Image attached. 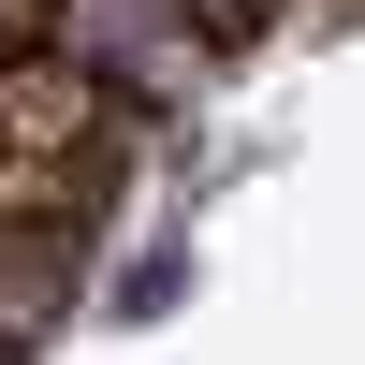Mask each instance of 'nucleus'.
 <instances>
[{
	"instance_id": "nucleus-2",
	"label": "nucleus",
	"mask_w": 365,
	"mask_h": 365,
	"mask_svg": "<svg viewBox=\"0 0 365 365\" xmlns=\"http://www.w3.org/2000/svg\"><path fill=\"white\" fill-rule=\"evenodd\" d=\"M73 278H88V220H0V365L29 336H58Z\"/></svg>"
},
{
	"instance_id": "nucleus-4",
	"label": "nucleus",
	"mask_w": 365,
	"mask_h": 365,
	"mask_svg": "<svg viewBox=\"0 0 365 365\" xmlns=\"http://www.w3.org/2000/svg\"><path fill=\"white\" fill-rule=\"evenodd\" d=\"M0 58H15V29H0Z\"/></svg>"
},
{
	"instance_id": "nucleus-1",
	"label": "nucleus",
	"mask_w": 365,
	"mask_h": 365,
	"mask_svg": "<svg viewBox=\"0 0 365 365\" xmlns=\"http://www.w3.org/2000/svg\"><path fill=\"white\" fill-rule=\"evenodd\" d=\"M117 146V88L73 73L58 44L0 58V220H88V175Z\"/></svg>"
},
{
	"instance_id": "nucleus-5",
	"label": "nucleus",
	"mask_w": 365,
	"mask_h": 365,
	"mask_svg": "<svg viewBox=\"0 0 365 365\" xmlns=\"http://www.w3.org/2000/svg\"><path fill=\"white\" fill-rule=\"evenodd\" d=\"M322 15H351V0H322Z\"/></svg>"
},
{
	"instance_id": "nucleus-3",
	"label": "nucleus",
	"mask_w": 365,
	"mask_h": 365,
	"mask_svg": "<svg viewBox=\"0 0 365 365\" xmlns=\"http://www.w3.org/2000/svg\"><path fill=\"white\" fill-rule=\"evenodd\" d=\"M292 15H322V0H175V29H190V58H249V44H278Z\"/></svg>"
}]
</instances>
